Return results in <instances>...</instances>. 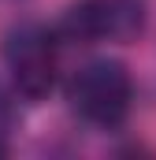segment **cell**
I'll use <instances>...</instances> for the list:
<instances>
[{
  "label": "cell",
  "instance_id": "obj_3",
  "mask_svg": "<svg viewBox=\"0 0 156 160\" xmlns=\"http://www.w3.org/2000/svg\"><path fill=\"white\" fill-rule=\"evenodd\" d=\"M145 30V0H75L56 22L60 41H134Z\"/></svg>",
  "mask_w": 156,
  "mask_h": 160
},
{
  "label": "cell",
  "instance_id": "obj_1",
  "mask_svg": "<svg viewBox=\"0 0 156 160\" xmlns=\"http://www.w3.org/2000/svg\"><path fill=\"white\" fill-rule=\"evenodd\" d=\"M67 108L82 123L100 127V130H115L126 123L134 108V78L126 71V63L119 60H85L82 67L71 71V78L63 86Z\"/></svg>",
  "mask_w": 156,
  "mask_h": 160
},
{
  "label": "cell",
  "instance_id": "obj_2",
  "mask_svg": "<svg viewBox=\"0 0 156 160\" xmlns=\"http://www.w3.org/2000/svg\"><path fill=\"white\" fill-rule=\"evenodd\" d=\"M4 67L19 97L45 101L60 75V34L41 22L15 26L4 38Z\"/></svg>",
  "mask_w": 156,
  "mask_h": 160
}]
</instances>
